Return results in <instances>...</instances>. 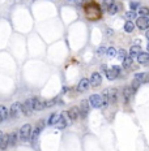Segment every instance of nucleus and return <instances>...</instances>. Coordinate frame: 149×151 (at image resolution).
<instances>
[{"label":"nucleus","mask_w":149,"mask_h":151,"mask_svg":"<svg viewBox=\"0 0 149 151\" xmlns=\"http://www.w3.org/2000/svg\"><path fill=\"white\" fill-rule=\"evenodd\" d=\"M85 1H86V0H85Z\"/></svg>","instance_id":"nucleus-37"},{"label":"nucleus","mask_w":149,"mask_h":151,"mask_svg":"<svg viewBox=\"0 0 149 151\" xmlns=\"http://www.w3.org/2000/svg\"><path fill=\"white\" fill-rule=\"evenodd\" d=\"M67 113H68V117H69L72 121H76L77 119L80 117V109H79V107H72V108H71Z\"/></svg>","instance_id":"nucleus-11"},{"label":"nucleus","mask_w":149,"mask_h":151,"mask_svg":"<svg viewBox=\"0 0 149 151\" xmlns=\"http://www.w3.org/2000/svg\"><path fill=\"white\" fill-rule=\"evenodd\" d=\"M3 134H4L3 131H0V141H1V137H3Z\"/></svg>","instance_id":"nucleus-34"},{"label":"nucleus","mask_w":149,"mask_h":151,"mask_svg":"<svg viewBox=\"0 0 149 151\" xmlns=\"http://www.w3.org/2000/svg\"><path fill=\"white\" fill-rule=\"evenodd\" d=\"M59 117H60V115H58V113H52V115L48 117L47 124H48V125H55V124H56V121L59 120Z\"/></svg>","instance_id":"nucleus-22"},{"label":"nucleus","mask_w":149,"mask_h":151,"mask_svg":"<svg viewBox=\"0 0 149 151\" xmlns=\"http://www.w3.org/2000/svg\"><path fill=\"white\" fill-rule=\"evenodd\" d=\"M106 55L109 56V57H115L116 56V50L114 47H110L106 50Z\"/></svg>","instance_id":"nucleus-26"},{"label":"nucleus","mask_w":149,"mask_h":151,"mask_svg":"<svg viewBox=\"0 0 149 151\" xmlns=\"http://www.w3.org/2000/svg\"><path fill=\"white\" fill-rule=\"evenodd\" d=\"M133 80H136L140 85L141 84H148L149 82V73H137Z\"/></svg>","instance_id":"nucleus-13"},{"label":"nucleus","mask_w":149,"mask_h":151,"mask_svg":"<svg viewBox=\"0 0 149 151\" xmlns=\"http://www.w3.org/2000/svg\"><path fill=\"white\" fill-rule=\"evenodd\" d=\"M113 4H115V0H103V5L106 7L107 9L113 5Z\"/></svg>","instance_id":"nucleus-29"},{"label":"nucleus","mask_w":149,"mask_h":151,"mask_svg":"<svg viewBox=\"0 0 149 151\" xmlns=\"http://www.w3.org/2000/svg\"><path fill=\"white\" fill-rule=\"evenodd\" d=\"M136 26H137L140 30H146V29L149 28V18L148 17L140 16L137 20H136Z\"/></svg>","instance_id":"nucleus-8"},{"label":"nucleus","mask_w":149,"mask_h":151,"mask_svg":"<svg viewBox=\"0 0 149 151\" xmlns=\"http://www.w3.org/2000/svg\"><path fill=\"white\" fill-rule=\"evenodd\" d=\"M16 141H17V133H16V131H13V133H11V134H9V147L14 146Z\"/></svg>","instance_id":"nucleus-24"},{"label":"nucleus","mask_w":149,"mask_h":151,"mask_svg":"<svg viewBox=\"0 0 149 151\" xmlns=\"http://www.w3.org/2000/svg\"><path fill=\"white\" fill-rule=\"evenodd\" d=\"M89 82H90V86H92V87H98L99 85L102 84V76H101V73H98V72L93 73L92 77H90V80H89Z\"/></svg>","instance_id":"nucleus-7"},{"label":"nucleus","mask_w":149,"mask_h":151,"mask_svg":"<svg viewBox=\"0 0 149 151\" xmlns=\"http://www.w3.org/2000/svg\"><path fill=\"white\" fill-rule=\"evenodd\" d=\"M105 51H106V50H105V48H103V47H101V48H99V50H98V51H97V52H98V55H99V56H101V55H102V53H103V52H105Z\"/></svg>","instance_id":"nucleus-32"},{"label":"nucleus","mask_w":149,"mask_h":151,"mask_svg":"<svg viewBox=\"0 0 149 151\" xmlns=\"http://www.w3.org/2000/svg\"><path fill=\"white\" fill-rule=\"evenodd\" d=\"M136 57H137L139 64H146V63L149 61V52H143V51H141Z\"/></svg>","instance_id":"nucleus-16"},{"label":"nucleus","mask_w":149,"mask_h":151,"mask_svg":"<svg viewBox=\"0 0 149 151\" xmlns=\"http://www.w3.org/2000/svg\"><path fill=\"white\" fill-rule=\"evenodd\" d=\"M42 126H43V121H41V124L38 126H37L34 130H31V135H30V138H31V142H35L37 140H38V135H39V133H41V130H42Z\"/></svg>","instance_id":"nucleus-14"},{"label":"nucleus","mask_w":149,"mask_h":151,"mask_svg":"<svg viewBox=\"0 0 149 151\" xmlns=\"http://www.w3.org/2000/svg\"><path fill=\"white\" fill-rule=\"evenodd\" d=\"M139 14L143 17H148L149 16V8H146V7H140L139 8Z\"/></svg>","instance_id":"nucleus-25"},{"label":"nucleus","mask_w":149,"mask_h":151,"mask_svg":"<svg viewBox=\"0 0 149 151\" xmlns=\"http://www.w3.org/2000/svg\"><path fill=\"white\" fill-rule=\"evenodd\" d=\"M30 102H31V106H33L34 111H42V109L46 108V102L43 99L38 98V96H31Z\"/></svg>","instance_id":"nucleus-3"},{"label":"nucleus","mask_w":149,"mask_h":151,"mask_svg":"<svg viewBox=\"0 0 149 151\" xmlns=\"http://www.w3.org/2000/svg\"><path fill=\"white\" fill-rule=\"evenodd\" d=\"M0 123H3V120H1V117H0Z\"/></svg>","instance_id":"nucleus-36"},{"label":"nucleus","mask_w":149,"mask_h":151,"mask_svg":"<svg viewBox=\"0 0 149 151\" xmlns=\"http://www.w3.org/2000/svg\"><path fill=\"white\" fill-rule=\"evenodd\" d=\"M135 94V91H133V89L131 86H127V87H124V90H123V96H124V100L126 102H128L129 100V98Z\"/></svg>","instance_id":"nucleus-17"},{"label":"nucleus","mask_w":149,"mask_h":151,"mask_svg":"<svg viewBox=\"0 0 149 151\" xmlns=\"http://www.w3.org/2000/svg\"><path fill=\"white\" fill-rule=\"evenodd\" d=\"M146 50H148V52H149V43H148V46H146Z\"/></svg>","instance_id":"nucleus-35"},{"label":"nucleus","mask_w":149,"mask_h":151,"mask_svg":"<svg viewBox=\"0 0 149 151\" xmlns=\"http://www.w3.org/2000/svg\"><path fill=\"white\" fill-rule=\"evenodd\" d=\"M0 117H1L3 121L9 117V111L5 106H0Z\"/></svg>","instance_id":"nucleus-19"},{"label":"nucleus","mask_w":149,"mask_h":151,"mask_svg":"<svg viewBox=\"0 0 149 151\" xmlns=\"http://www.w3.org/2000/svg\"><path fill=\"white\" fill-rule=\"evenodd\" d=\"M55 126H56L58 129H64L65 126H67V119H65L64 115H62L59 117V120L56 121V124H55Z\"/></svg>","instance_id":"nucleus-18"},{"label":"nucleus","mask_w":149,"mask_h":151,"mask_svg":"<svg viewBox=\"0 0 149 151\" xmlns=\"http://www.w3.org/2000/svg\"><path fill=\"white\" fill-rule=\"evenodd\" d=\"M140 52H141V47L137 44H135V46L131 47V50H129V56H131V57H135V56H137Z\"/></svg>","instance_id":"nucleus-20"},{"label":"nucleus","mask_w":149,"mask_h":151,"mask_svg":"<svg viewBox=\"0 0 149 151\" xmlns=\"http://www.w3.org/2000/svg\"><path fill=\"white\" fill-rule=\"evenodd\" d=\"M21 113H22V104L20 102H16V103L12 104L11 108H9V116L17 119V117H20Z\"/></svg>","instance_id":"nucleus-4"},{"label":"nucleus","mask_w":149,"mask_h":151,"mask_svg":"<svg viewBox=\"0 0 149 151\" xmlns=\"http://www.w3.org/2000/svg\"><path fill=\"white\" fill-rule=\"evenodd\" d=\"M129 7H131V9H132V11H135L136 8H139V4H137V1H131V4H129Z\"/></svg>","instance_id":"nucleus-31"},{"label":"nucleus","mask_w":149,"mask_h":151,"mask_svg":"<svg viewBox=\"0 0 149 151\" xmlns=\"http://www.w3.org/2000/svg\"><path fill=\"white\" fill-rule=\"evenodd\" d=\"M33 111L34 109H33V106H31L30 99H26L25 103L22 104V113L26 116H30L31 113H33Z\"/></svg>","instance_id":"nucleus-10"},{"label":"nucleus","mask_w":149,"mask_h":151,"mask_svg":"<svg viewBox=\"0 0 149 151\" xmlns=\"http://www.w3.org/2000/svg\"><path fill=\"white\" fill-rule=\"evenodd\" d=\"M119 73H120V69H119V67H116V65H114L111 69H106V70H105L106 78L109 80V81H114V80L119 76Z\"/></svg>","instance_id":"nucleus-6"},{"label":"nucleus","mask_w":149,"mask_h":151,"mask_svg":"<svg viewBox=\"0 0 149 151\" xmlns=\"http://www.w3.org/2000/svg\"><path fill=\"white\" fill-rule=\"evenodd\" d=\"M132 63H133V57H131L129 55H127L123 59V67L126 68V69H129L131 65H132Z\"/></svg>","instance_id":"nucleus-21"},{"label":"nucleus","mask_w":149,"mask_h":151,"mask_svg":"<svg viewBox=\"0 0 149 151\" xmlns=\"http://www.w3.org/2000/svg\"><path fill=\"white\" fill-rule=\"evenodd\" d=\"M145 36H146V38H148V39H149V30H148V31H146V34H145Z\"/></svg>","instance_id":"nucleus-33"},{"label":"nucleus","mask_w":149,"mask_h":151,"mask_svg":"<svg viewBox=\"0 0 149 151\" xmlns=\"http://www.w3.org/2000/svg\"><path fill=\"white\" fill-rule=\"evenodd\" d=\"M102 98H103L105 106L107 104H114L118 99V91L115 89H105L102 92Z\"/></svg>","instance_id":"nucleus-1"},{"label":"nucleus","mask_w":149,"mask_h":151,"mask_svg":"<svg viewBox=\"0 0 149 151\" xmlns=\"http://www.w3.org/2000/svg\"><path fill=\"white\" fill-rule=\"evenodd\" d=\"M9 147V134H3L1 141H0V150L4 151Z\"/></svg>","instance_id":"nucleus-15"},{"label":"nucleus","mask_w":149,"mask_h":151,"mask_svg":"<svg viewBox=\"0 0 149 151\" xmlns=\"http://www.w3.org/2000/svg\"><path fill=\"white\" fill-rule=\"evenodd\" d=\"M89 86H90L89 80H88V78H82L81 81L79 82V85H77V91L84 92V91H86V90L89 89Z\"/></svg>","instance_id":"nucleus-12"},{"label":"nucleus","mask_w":149,"mask_h":151,"mask_svg":"<svg viewBox=\"0 0 149 151\" xmlns=\"http://www.w3.org/2000/svg\"><path fill=\"white\" fill-rule=\"evenodd\" d=\"M107 11H109V13H110V14H115L116 12L119 11V5H118V4L115 3V4H113V5L110 7V8L107 9Z\"/></svg>","instance_id":"nucleus-27"},{"label":"nucleus","mask_w":149,"mask_h":151,"mask_svg":"<svg viewBox=\"0 0 149 151\" xmlns=\"http://www.w3.org/2000/svg\"><path fill=\"white\" fill-rule=\"evenodd\" d=\"M135 17H136V13L133 11H129V12H127V13H126V18L128 21H131L132 18H135Z\"/></svg>","instance_id":"nucleus-28"},{"label":"nucleus","mask_w":149,"mask_h":151,"mask_svg":"<svg viewBox=\"0 0 149 151\" xmlns=\"http://www.w3.org/2000/svg\"><path fill=\"white\" fill-rule=\"evenodd\" d=\"M133 29H135V24H133L132 21H127V22L124 24V31H126V33H131Z\"/></svg>","instance_id":"nucleus-23"},{"label":"nucleus","mask_w":149,"mask_h":151,"mask_svg":"<svg viewBox=\"0 0 149 151\" xmlns=\"http://www.w3.org/2000/svg\"><path fill=\"white\" fill-rule=\"evenodd\" d=\"M89 104L93 107V108H101V107H103L105 103H103V98H102V95L93 94V95L89 98Z\"/></svg>","instance_id":"nucleus-2"},{"label":"nucleus","mask_w":149,"mask_h":151,"mask_svg":"<svg viewBox=\"0 0 149 151\" xmlns=\"http://www.w3.org/2000/svg\"><path fill=\"white\" fill-rule=\"evenodd\" d=\"M126 56H127V55H126V51H124L123 48H120V50L118 51V57H119L120 60H123L124 57H126Z\"/></svg>","instance_id":"nucleus-30"},{"label":"nucleus","mask_w":149,"mask_h":151,"mask_svg":"<svg viewBox=\"0 0 149 151\" xmlns=\"http://www.w3.org/2000/svg\"><path fill=\"white\" fill-rule=\"evenodd\" d=\"M80 116L81 117H86L88 113H89V103H88V100H82L81 103H80Z\"/></svg>","instance_id":"nucleus-9"},{"label":"nucleus","mask_w":149,"mask_h":151,"mask_svg":"<svg viewBox=\"0 0 149 151\" xmlns=\"http://www.w3.org/2000/svg\"><path fill=\"white\" fill-rule=\"evenodd\" d=\"M31 135V125L30 124H25L22 128L20 129V140L21 141H29Z\"/></svg>","instance_id":"nucleus-5"}]
</instances>
